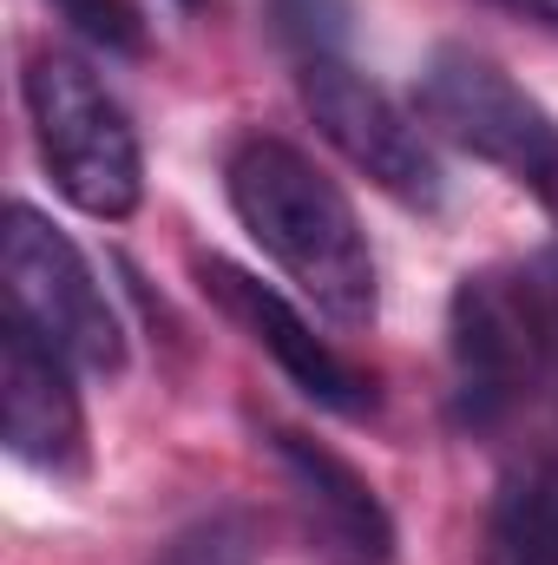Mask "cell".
<instances>
[{
  "label": "cell",
  "instance_id": "cell-1",
  "mask_svg": "<svg viewBox=\"0 0 558 565\" xmlns=\"http://www.w3.org/2000/svg\"><path fill=\"white\" fill-rule=\"evenodd\" d=\"M224 191L230 211L244 217V231L264 244V257L296 282L322 316L362 329L375 322V250L368 231L355 217V204L342 198V184L289 139H237L224 164Z\"/></svg>",
  "mask_w": 558,
  "mask_h": 565
},
{
  "label": "cell",
  "instance_id": "cell-2",
  "mask_svg": "<svg viewBox=\"0 0 558 565\" xmlns=\"http://www.w3.org/2000/svg\"><path fill=\"white\" fill-rule=\"evenodd\" d=\"M447 355L460 422L500 427L558 382V257L526 270H480L447 302Z\"/></svg>",
  "mask_w": 558,
  "mask_h": 565
},
{
  "label": "cell",
  "instance_id": "cell-3",
  "mask_svg": "<svg viewBox=\"0 0 558 565\" xmlns=\"http://www.w3.org/2000/svg\"><path fill=\"white\" fill-rule=\"evenodd\" d=\"M26 119L46 178L86 217H132L144 198V158L126 106L99 86V73L73 53H33L26 66Z\"/></svg>",
  "mask_w": 558,
  "mask_h": 565
},
{
  "label": "cell",
  "instance_id": "cell-4",
  "mask_svg": "<svg viewBox=\"0 0 558 565\" xmlns=\"http://www.w3.org/2000/svg\"><path fill=\"white\" fill-rule=\"evenodd\" d=\"M0 270H7V309L40 342H53L73 369H86V375H119L126 369V329H119L106 289L93 277V264L33 204H13L7 211Z\"/></svg>",
  "mask_w": 558,
  "mask_h": 565
},
{
  "label": "cell",
  "instance_id": "cell-5",
  "mask_svg": "<svg viewBox=\"0 0 558 565\" xmlns=\"http://www.w3.org/2000/svg\"><path fill=\"white\" fill-rule=\"evenodd\" d=\"M415 106L440 139H453L460 151H473V158H486V164H500L513 178H533L558 151L552 113L506 66H493L473 46H440L420 66Z\"/></svg>",
  "mask_w": 558,
  "mask_h": 565
},
{
  "label": "cell",
  "instance_id": "cell-6",
  "mask_svg": "<svg viewBox=\"0 0 558 565\" xmlns=\"http://www.w3.org/2000/svg\"><path fill=\"white\" fill-rule=\"evenodd\" d=\"M302 106L315 119V132L335 145L368 184H382L388 198L415 204V211H433L440 204V164L420 139V126L355 66L329 60V53H309L302 60Z\"/></svg>",
  "mask_w": 558,
  "mask_h": 565
},
{
  "label": "cell",
  "instance_id": "cell-7",
  "mask_svg": "<svg viewBox=\"0 0 558 565\" xmlns=\"http://www.w3.org/2000/svg\"><path fill=\"white\" fill-rule=\"evenodd\" d=\"M197 289H204V302H217L270 362H277L282 375L315 402V408H329V415H348V422H362V415H375V388H368V375L355 369V362H342L289 302H282L270 282H257L250 270H237V264H224V257H204L197 264Z\"/></svg>",
  "mask_w": 558,
  "mask_h": 565
},
{
  "label": "cell",
  "instance_id": "cell-8",
  "mask_svg": "<svg viewBox=\"0 0 558 565\" xmlns=\"http://www.w3.org/2000/svg\"><path fill=\"white\" fill-rule=\"evenodd\" d=\"M0 427L26 467L53 480L86 473V408L73 388V362L40 342L13 309L0 322Z\"/></svg>",
  "mask_w": 558,
  "mask_h": 565
},
{
  "label": "cell",
  "instance_id": "cell-9",
  "mask_svg": "<svg viewBox=\"0 0 558 565\" xmlns=\"http://www.w3.org/2000/svg\"><path fill=\"white\" fill-rule=\"evenodd\" d=\"M270 454H277L282 480H289V500L302 513V540L322 565H388L395 559V520L388 507L375 500V487L342 460L329 454L322 440L277 427L270 434Z\"/></svg>",
  "mask_w": 558,
  "mask_h": 565
},
{
  "label": "cell",
  "instance_id": "cell-10",
  "mask_svg": "<svg viewBox=\"0 0 558 565\" xmlns=\"http://www.w3.org/2000/svg\"><path fill=\"white\" fill-rule=\"evenodd\" d=\"M486 565H558V454L500 480L486 513Z\"/></svg>",
  "mask_w": 558,
  "mask_h": 565
},
{
  "label": "cell",
  "instance_id": "cell-11",
  "mask_svg": "<svg viewBox=\"0 0 558 565\" xmlns=\"http://www.w3.org/2000/svg\"><path fill=\"white\" fill-rule=\"evenodd\" d=\"M158 565H257L250 553V526L237 520V513H211V520H197V526H184Z\"/></svg>",
  "mask_w": 558,
  "mask_h": 565
},
{
  "label": "cell",
  "instance_id": "cell-12",
  "mask_svg": "<svg viewBox=\"0 0 558 565\" xmlns=\"http://www.w3.org/2000/svg\"><path fill=\"white\" fill-rule=\"evenodd\" d=\"M53 7L106 53H139L144 46V20L132 0H53Z\"/></svg>",
  "mask_w": 558,
  "mask_h": 565
},
{
  "label": "cell",
  "instance_id": "cell-13",
  "mask_svg": "<svg viewBox=\"0 0 558 565\" xmlns=\"http://www.w3.org/2000/svg\"><path fill=\"white\" fill-rule=\"evenodd\" d=\"M526 184L539 191V204L552 211V224H558V151H552V158H546V164H539V171H533V178H526Z\"/></svg>",
  "mask_w": 558,
  "mask_h": 565
},
{
  "label": "cell",
  "instance_id": "cell-14",
  "mask_svg": "<svg viewBox=\"0 0 558 565\" xmlns=\"http://www.w3.org/2000/svg\"><path fill=\"white\" fill-rule=\"evenodd\" d=\"M500 7H513V13H526V20H546V26H558V0H500Z\"/></svg>",
  "mask_w": 558,
  "mask_h": 565
},
{
  "label": "cell",
  "instance_id": "cell-15",
  "mask_svg": "<svg viewBox=\"0 0 558 565\" xmlns=\"http://www.w3.org/2000/svg\"><path fill=\"white\" fill-rule=\"evenodd\" d=\"M184 7H197V0H184Z\"/></svg>",
  "mask_w": 558,
  "mask_h": 565
}]
</instances>
